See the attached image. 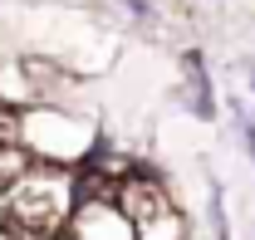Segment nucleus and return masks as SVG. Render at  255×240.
Wrapping results in <instances>:
<instances>
[{"label": "nucleus", "instance_id": "nucleus-1", "mask_svg": "<svg viewBox=\"0 0 255 240\" xmlns=\"http://www.w3.org/2000/svg\"><path fill=\"white\" fill-rule=\"evenodd\" d=\"M74 240H137V231H132V221H128V211H123V206L89 201V206H79Z\"/></svg>", "mask_w": 255, "mask_h": 240}, {"label": "nucleus", "instance_id": "nucleus-2", "mask_svg": "<svg viewBox=\"0 0 255 240\" xmlns=\"http://www.w3.org/2000/svg\"><path fill=\"white\" fill-rule=\"evenodd\" d=\"M182 64H187V84H191V113H196V118H216V98H211V79H206L201 54L191 49Z\"/></svg>", "mask_w": 255, "mask_h": 240}, {"label": "nucleus", "instance_id": "nucleus-3", "mask_svg": "<svg viewBox=\"0 0 255 240\" xmlns=\"http://www.w3.org/2000/svg\"><path fill=\"white\" fill-rule=\"evenodd\" d=\"M142 240H182V221L172 211H157L152 221H142Z\"/></svg>", "mask_w": 255, "mask_h": 240}, {"label": "nucleus", "instance_id": "nucleus-4", "mask_svg": "<svg viewBox=\"0 0 255 240\" xmlns=\"http://www.w3.org/2000/svg\"><path fill=\"white\" fill-rule=\"evenodd\" d=\"M241 132H246V142H251V157H255V122H251V118H241Z\"/></svg>", "mask_w": 255, "mask_h": 240}]
</instances>
